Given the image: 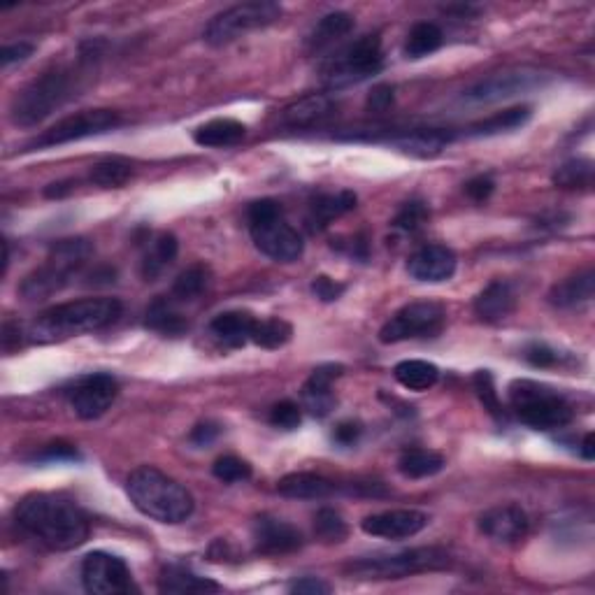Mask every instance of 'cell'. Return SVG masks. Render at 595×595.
Returning a JSON list of instances; mask_svg holds the SVG:
<instances>
[{"mask_svg": "<svg viewBox=\"0 0 595 595\" xmlns=\"http://www.w3.org/2000/svg\"><path fill=\"white\" fill-rule=\"evenodd\" d=\"M479 533L500 544H514L528 533V514L516 505H498L486 510L477 521Z\"/></svg>", "mask_w": 595, "mask_h": 595, "instance_id": "obj_19", "label": "cell"}, {"mask_svg": "<svg viewBox=\"0 0 595 595\" xmlns=\"http://www.w3.org/2000/svg\"><path fill=\"white\" fill-rule=\"evenodd\" d=\"M384 56L379 35H363L326 61L321 77L328 89H347L382 73Z\"/></svg>", "mask_w": 595, "mask_h": 595, "instance_id": "obj_9", "label": "cell"}, {"mask_svg": "<svg viewBox=\"0 0 595 595\" xmlns=\"http://www.w3.org/2000/svg\"><path fill=\"white\" fill-rule=\"evenodd\" d=\"M595 293V272L582 270L577 275H572L563 282L554 284V289L549 291V303L558 307V310H577V307L589 305Z\"/></svg>", "mask_w": 595, "mask_h": 595, "instance_id": "obj_23", "label": "cell"}, {"mask_svg": "<svg viewBox=\"0 0 595 595\" xmlns=\"http://www.w3.org/2000/svg\"><path fill=\"white\" fill-rule=\"evenodd\" d=\"M393 105V89L391 86H377V89H372L370 98H368V107L372 112H386L389 107Z\"/></svg>", "mask_w": 595, "mask_h": 595, "instance_id": "obj_54", "label": "cell"}, {"mask_svg": "<svg viewBox=\"0 0 595 595\" xmlns=\"http://www.w3.org/2000/svg\"><path fill=\"white\" fill-rule=\"evenodd\" d=\"M582 456L586 458V461H593V458H595V454H593V433H586V437H584Z\"/></svg>", "mask_w": 595, "mask_h": 595, "instance_id": "obj_56", "label": "cell"}, {"mask_svg": "<svg viewBox=\"0 0 595 595\" xmlns=\"http://www.w3.org/2000/svg\"><path fill=\"white\" fill-rule=\"evenodd\" d=\"M291 593H298V595H326L331 593V584H326L324 579L319 577H303L298 579V582H293L289 586Z\"/></svg>", "mask_w": 595, "mask_h": 595, "instance_id": "obj_51", "label": "cell"}, {"mask_svg": "<svg viewBox=\"0 0 595 595\" xmlns=\"http://www.w3.org/2000/svg\"><path fill=\"white\" fill-rule=\"evenodd\" d=\"M221 586L212 579L198 577L196 572L182 568V565H168L159 577L161 593H217Z\"/></svg>", "mask_w": 595, "mask_h": 595, "instance_id": "obj_30", "label": "cell"}, {"mask_svg": "<svg viewBox=\"0 0 595 595\" xmlns=\"http://www.w3.org/2000/svg\"><path fill=\"white\" fill-rule=\"evenodd\" d=\"M428 219H430V212L426 203H421V200H410V203H405L403 210L396 214L393 228H398V231L403 233H419L421 228L428 224Z\"/></svg>", "mask_w": 595, "mask_h": 595, "instance_id": "obj_44", "label": "cell"}, {"mask_svg": "<svg viewBox=\"0 0 595 595\" xmlns=\"http://www.w3.org/2000/svg\"><path fill=\"white\" fill-rule=\"evenodd\" d=\"M342 375V365L335 363H326L319 365L317 370L307 377V382L303 384V391H300V398H303V407L312 417L324 419L335 410V393H333V384L335 379Z\"/></svg>", "mask_w": 595, "mask_h": 595, "instance_id": "obj_20", "label": "cell"}, {"mask_svg": "<svg viewBox=\"0 0 595 595\" xmlns=\"http://www.w3.org/2000/svg\"><path fill=\"white\" fill-rule=\"evenodd\" d=\"M472 389H475L479 403L484 405V410L491 414V417L503 419V403H500V396L496 391V382H493V375L489 370H477L475 377H472Z\"/></svg>", "mask_w": 595, "mask_h": 595, "instance_id": "obj_42", "label": "cell"}, {"mask_svg": "<svg viewBox=\"0 0 595 595\" xmlns=\"http://www.w3.org/2000/svg\"><path fill=\"white\" fill-rule=\"evenodd\" d=\"M544 75L537 70H507V73H498L486 77V80L472 84L468 91L463 93L465 103H498V100L519 96V93L533 91L537 86H542Z\"/></svg>", "mask_w": 595, "mask_h": 595, "instance_id": "obj_15", "label": "cell"}, {"mask_svg": "<svg viewBox=\"0 0 595 595\" xmlns=\"http://www.w3.org/2000/svg\"><path fill=\"white\" fill-rule=\"evenodd\" d=\"M279 17H282V7L277 3H268V0H263V3H242L217 14L205 26L203 38L207 45L224 47L242 38V35L275 24Z\"/></svg>", "mask_w": 595, "mask_h": 595, "instance_id": "obj_10", "label": "cell"}, {"mask_svg": "<svg viewBox=\"0 0 595 595\" xmlns=\"http://www.w3.org/2000/svg\"><path fill=\"white\" fill-rule=\"evenodd\" d=\"M516 289L507 279H496L475 298V314L484 324H500L516 310Z\"/></svg>", "mask_w": 595, "mask_h": 595, "instance_id": "obj_21", "label": "cell"}, {"mask_svg": "<svg viewBox=\"0 0 595 595\" xmlns=\"http://www.w3.org/2000/svg\"><path fill=\"white\" fill-rule=\"evenodd\" d=\"M212 284V272L207 268L205 263H196L191 265V268H186L182 275L175 279V284H172V300H196L203 296V293L210 289Z\"/></svg>", "mask_w": 595, "mask_h": 595, "instance_id": "obj_37", "label": "cell"}, {"mask_svg": "<svg viewBox=\"0 0 595 595\" xmlns=\"http://www.w3.org/2000/svg\"><path fill=\"white\" fill-rule=\"evenodd\" d=\"M119 396V382L107 372H91L73 384L68 391L70 407L84 421H93L110 410Z\"/></svg>", "mask_w": 595, "mask_h": 595, "instance_id": "obj_14", "label": "cell"}, {"mask_svg": "<svg viewBox=\"0 0 595 595\" xmlns=\"http://www.w3.org/2000/svg\"><path fill=\"white\" fill-rule=\"evenodd\" d=\"M447 324V312L440 303L433 300H419L410 303L393 314L379 331V342L398 344L407 340H426L437 338Z\"/></svg>", "mask_w": 595, "mask_h": 595, "instance_id": "obj_11", "label": "cell"}, {"mask_svg": "<svg viewBox=\"0 0 595 595\" xmlns=\"http://www.w3.org/2000/svg\"><path fill=\"white\" fill-rule=\"evenodd\" d=\"M147 326L161 335L179 338L189 331V321L177 310L172 298H156L147 310Z\"/></svg>", "mask_w": 595, "mask_h": 595, "instance_id": "obj_32", "label": "cell"}, {"mask_svg": "<svg viewBox=\"0 0 595 595\" xmlns=\"http://www.w3.org/2000/svg\"><path fill=\"white\" fill-rule=\"evenodd\" d=\"M35 52V45L33 42H14V45H5L3 52H0V63H3V68L12 66V63H21L26 61L28 56Z\"/></svg>", "mask_w": 595, "mask_h": 595, "instance_id": "obj_49", "label": "cell"}, {"mask_svg": "<svg viewBox=\"0 0 595 595\" xmlns=\"http://www.w3.org/2000/svg\"><path fill=\"white\" fill-rule=\"evenodd\" d=\"M444 465H447L444 456L430 449H407L398 458L400 475L407 479L433 477L437 472L444 470Z\"/></svg>", "mask_w": 595, "mask_h": 595, "instance_id": "obj_34", "label": "cell"}, {"mask_svg": "<svg viewBox=\"0 0 595 595\" xmlns=\"http://www.w3.org/2000/svg\"><path fill=\"white\" fill-rule=\"evenodd\" d=\"M121 126V114L114 110H86L73 117H66L56 121L52 128L42 131L38 138H33L26 145V152H40V149L61 147L68 142H77L84 138H93V135H103L107 131Z\"/></svg>", "mask_w": 595, "mask_h": 595, "instance_id": "obj_12", "label": "cell"}, {"mask_svg": "<svg viewBox=\"0 0 595 595\" xmlns=\"http://www.w3.org/2000/svg\"><path fill=\"white\" fill-rule=\"evenodd\" d=\"M510 403L521 424L533 430L565 428L575 417L572 405L549 386L521 379L510 386Z\"/></svg>", "mask_w": 595, "mask_h": 595, "instance_id": "obj_8", "label": "cell"}, {"mask_svg": "<svg viewBox=\"0 0 595 595\" xmlns=\"http://www.w3.org/2000/svg\"><path fill=\"white\" fill-rule=\"evenodd\" d=\"M247 135V126L240 124L235 119H212L207 124L198 126L196 133H193V140L200 147H210V149H226V147H235L245 140Z\"/></svg>", "mask_w": 595, "mask_h": 595, "instance_id": "obj_28", "label": "cell"}, {"mask_svg": "<svg viewBox=\"0 0 595 595\" xmlns=\"http://www.w3.org/2000/svg\"><path fill=\"white\" fill-rule=\"evenodd\" d=\"M444 35L440 26L433 24V21H419V24L412 26V31L407 33L405 42V56L407 59H424V56L435 54L437 49L442 47Z\"/></svg>", "mask_w": 595, "mask_h": 595, "instance_id": "obj_36", "label": "cell"}, {"mask_svg": "<svg viewBox=\"0 0 595 595\" xmlns=\"http://www.w3.org/2000/svg\"><path fill=\"white\" fill-rule=\"evenodd\" d=\"M344 291H347V286L335 282V279L328 275H319L312 279V293L321 300V303H335V300L342 298Z\"/></svg>", "mask_w": 595, "mask_h": 595, "instance_id": "obj_47", "label": "cell"}, {"mask_svg": "<svg viewBox=\"0 0 595 595\" xmlns=\"http://www.w3.org/2000/svg\"><path fill=\"white\" fill-rule=\"evenodd\" d=\"M91 256V242L84 238H70L59 240L49 252L45 265H40L38 270H33L24 282H21L19 291L26 300H45L54 293H59L63 286L70 284V279L77 275V270L86 263V258Z\"/></svg>", "mask_w": 595, "mask_h": 595, "instance_id": "obj_7", "label": "cell"}, {"mask_svg": "<svg viewBox=\"0 0 595 595\" xmlns=\"http://www.w3.org/2000/svg\"><path fill=\"white\" fill-rule=\"evenodd\" d=\"M179 252V242L172 233H161L156 235L149 245L145 258H142V277L147 282H154L159 279L163 272H166L172 263H175Z\"/></svg>", "mask_w": 595, "mask_h": 595, "instance_id": "obj_31", "label": "cell"}, {"mask_svg": "<svg viewBox=\"0 0 595 595\" xmlns=\"http://www.w3.org/2000/svg\"><path fill=\"white\" fill-rule=\"evenodd\" d=\"M68 191H70V186H66L63 182H59V184H52V186H49V189L45 191V196H47V198H61V196H66Z\"/></svg>", "mask_w": 595, "mask_h": 595, "instance_id": "obj_55", "label": "cell"}, {"mask_svg": "<svg viewBox=\"0 0 595 595\" xmlns=\"http://www.w3.org/2000/svg\"><path fill=\"white\" fill-rule=\"evenodd\" d=\"M77 91V75L68 68H54L26 84L10 105V119L14 126L33 128L45 121L73 98Z\"/></svg>", "mask_w": 595, "mask_h": 595, "instance_id": "obj_4", "label": "cell"}, {"mask_svg": "<svg viewBox=\"0 0 595 595\" xmlns=\"http://www.w3.org/2000/svg\"><path fill=\"white\" fill-rule=\"evenodd\" d=\"M493 191H496V182L486 175H479L465 184V193H468V198L475 200V203H484V200H489Z\"/></svg>", "mask_w": 595, "mask_h": 595, "instance_id": "obj_50", "label": "cell"}, {"mask_svg": "<svg viewBox=\"0 0 595 595\" xmlns=\"http://www.w3.org/2000/svg\"><path fill=\"white\" fill-rule=\"evenodd\" d=\"M356 207V193L351 191H338V193H324L310 205L307 212V228L312 233L326 231L335 219H340L342 214L351 212Z\"/></svg>", "mask_w": 595, "mask_h": 595, "instance_id": "obj_24", "label": "cell"}, {"mask_svg": "<svg viewBox=\"0 0 595 595\" xmlns=\"http://www.w3.org/2000/svg\"><path fill=\"white\" fill-rule=\"evenodd\" d=\"M219 435H221L219 424H214V421H203V424H198L191 430L189 440H191V444H196V447H210V444L217 440Z\"/></svg>", "mask_w": 595, "mask_h": 595, "instance_id": "obj_52", "label": "cell"}, {"mask_svg": "<svg viewBox=\"0 0 595 595\" xmlns=\"http://www.w3.org/2000/svg\"><path fill=\"white\" fill-rule=\"evenodd\" d=\"M82 584L89 593L96 595H117L138 591L133 584L131 570L124 563V558L105 554V551H93L82 561Z\"/></svg>", "mask_w": 595, "mask_h": 595, "instance_id": "obj_13", "label": "cell"}, {"mask_svg": "<svg viewBox=\"0 0 595 595\" xmlns=\"http://www.w3.org/2000/svg\"><path fill=\"white\" fill-rule=\"evenodd\" d=\"M554 184L561 189H591L593 186V161L572 159L554 172Z\"/></svg>", "mask_w": 595, "mask_h": 595, "instance_id": "obj_40", "label": "cell"}, {"mask_svg": "<svg viewBox=\"0 0 595 595\" xmlns=\"http://www.w3.org/2000/svg\"><path fill=\"white\" fill-rule=\"evenodd\" d=\"M214 477L224 484H240L252 479V465L238 456H221L212 465Z\"/></svg>", "mask_w": 595, "mask_h": 595, "instance_id": "obj_43", "label": "cell"}, {"mask_svg": "<svg viewBox=\"0 0 595 595\" xmlns=\"http://www.w3.org/2000/svg\"><path fill=\"white\" fill-rule=\"evenodd\" d=\"M451 140H454V131H444V128H414V131L393 135L391 145L405 154L419 156V159H433Z\"/></svg>", "mask_w": 595, "mask_h": 595, "instance_id": "obj_22", "label": "cell"}, {"mask_svg": "<svg viewBox=\"0 0 595 595\" xmlns=\"http://www.w3.org/2000/svg\"><path fill=\"white\" fill-rule=\"evenodd\" d=\"M314 535L326 544H340L349 535L347 521L342 519L340 512L324 507V510H319L317 516H314Z\"/></svg>", "mask_w": 595, "mask_h": 595, "instance_id": "obj_41", "label": "cell"}, {"mask_svg": "<svg viewBox=\"0 0 595 595\" xmlns=\"http://www.w3.org/2000/svg\"><path fill=\"white\" fill-rule=\"evenodd\" d=\"M247 221L256 249L272 258V261L293 263L303 256V235L284 219L282 207H279L277 200H256V203L249 205Z\"/></svg>", "mask_w": 595, "mask_h": 595, "instance_id": "obj_5", "label": "cell"}, {"mask_svg": "<svg viewBox=\"0 0 595 595\" xmlns=\"http://www.w3.org/2000/svg\"><path fill=\"white\" fill-rule=\"evenodd\" d=\"M354 31V17L347 12H331L326 17L319 19V24L314 26V31L310 35V47L314 52H321V49L333 47L335 42H340L342 38Z\"/></svg>", "mask_w": 595, "mask_h": 595, "instance_id": "obj_33", "label": "cell"}, {"mask_svg": "<svg viewBox=\"0 0 595 595\" xmlns=\"http://www.w3.org/2000/svg\"><path fill=\"white\" fill-rule=\"evenodd\" d=\"M293 338L291 324H286L284 319H256L252 342L263 349H279Z\"/></svg>", "mask_w": 595, "mask_h": 595, "instance_id": "obj_39", "label": "cell"}, {"mask_svg": "<svg viewBox=\"0 0 595 595\" xmlns=\"http://www.w3.org/2000/svg\"><path fill=\"white\" fill-rule=\"evenodd\" d=\"M17 526L35 540L56 551L82 547L89 540V516L70 498L54 493H31L14 510Z\"/></svg>", "mask_w": 595, "mask_h": 595, "instance_id": "obj_1", "label": "cell"}, {"mask_svg": "<svg viewBox=\"0 0 595 595\" xmlns=\"http://www.w3.org/2000/svg\"><path fill=\"white\" fill-rule=\"evenodd\" d=\"M523 358H526L533 368H551V365H556L558 361H561L558 351L551 349L549 344H544V342L528 344L526 351H523Z\"/></svg>", "mask_w": 595, "mask_h": 595, "instance_id": "obj_46", "label": "cell"}, {"mask_svg": "<svg viewBox=\"0 0 595 595\" xmlns=\"http://www.w3.org/2000/svg\"><path fill=\"white\" fill-rule=\"evenodd\" d=\"M533 117V110L528 105H519V107H510V110L496 112L491 114L489 119L477 121L468 128L470 138H491V135H500V133H512L523 128Z\"/></svg>", "mask_w": 595, "mask_h": 595, "instance_id": "obj_29", "label": "cell"}, {"mask_svg": "<svg viewBox=\"0 0 595 595\" xmlns=\"http://www.w3.org/2000/svg\"><path fill=\"white\" fill-rule=\"evenodd\" d=\"M458 258L454 249L444 245H426L417 249L407 261V272L412 279L424 284H440L449 282L456 275Z\"/></svg>", "mask_w": 595, "mask_h": 595, "instance_id": "obj_18", "label": "cell"}, {"mask_svg": "<svg viewBox=\"0 0 595 595\" xmlns=\"http://www.w3.org/2000/svg\"><path fill=\"white\" fill-rule=\"evenodd\" d=\"M121 310L124 307L117 298H84L54 305L33 321L28 335L35 342H54L103 331L121 317Z\"/></svg>", "mask_w": 595, "mask_h": 595, "instance_id": "obj_2", "label": "cell"}, {"mask_svg": "<svg viewBox=\"0 0 595 595\" xmlns=\"http://www.w3.org/2000/svg\"><path fill=\"white\" fill-rule=\"evenodd\" d=\"M303 421V412L291 400H282L270 410V424L279 430H296Z\"/></svg>", "mask_w": 595, "mask_h": 595, "instance_id": "obj_45", "label": "cell"}, {"mask_svg": "<svg viewBox=\"0 0 595 595\" xmlns=\"http://www.w3.org/2000/svg\"><path fill=\"white\" fill-rule=\"evenodd\" d=\"M126 493L142 514L168 526L184 523L196 507L193 496L182 484L149 465H142L128 475Z\"/></svg>", "mask_w": 595, "mask_h": 595, "instance_id": "obj_3", "label": "cell"}, {"mask_svg": "<svg viewBox=\"0 0 595 595\" xmlns=\"http://www.w3.org/2000/svg\"><path fill=\"white\" fill-rule=\"evenodd\" d=\"M428 521V514L419 510H389L365 516L361 528L365 535L382 537V540H407V537L419 535Z\"/></svg>", "mask_w": 595, "mask_h": 595, "instance_id": "obj_17", "label": "cell"}, {"mask_svg": "<svg viewBox=\"0 0 595 595\" xmlns=\"http://www.w3.org/2000/svg\"><path fill=\"white\" fill-rule=\"evenodd\" d=\"M451 563L447 549L440 547H419L405 549L396 554H375L363 556L344 565V572L351 579H405L419 572L442 570Z\"/></svg>", "mask_w": 595, "mask_h": 595, "instance_id": "obj_6", "label": "cell"}, {"mask_svg": "<svg viewBox=\"0 0 595 595\" xmlns=\"http://www.w3.org/2000/svg\"><path fill=\"white\" fill-rule=\"evenodd\" d=\"M361 433V424H356V421H342V424L333 430V442L340 444V447H354Z\"/></svg>", "mask_w": 595, "mask_h": 595, "instance_id": "obj_53", "label": "cell"}, {"mask_svg": "<svg viewBox=\"0 0 595 595\" xmlns=\"http://www.w3.org/2000/svg\"><path fill=\"white\" fill-rule=\"evenodd\" d=\"M252 540L256 554L261 556H284L303 547V533L275 516H258L252 528Z\"/></svg>", "mask_w": 595, "mask_h": 595, "instance_id": "obj_16", "label": "cell"}, {"mask_svg": "<svg viewBox=\"0 0 595 595\" xmlns=\"http://www.w3.org/2000/svg\"><path fill=\"white\" fill-rule=\"evenodd\" d=\"M277 491L293 500H324L335 493V484L331 479L312 475V472H293L279 479Z\"/></svg>", "mask_w": 595, "mask_h": 595, "instance_id": "obj_27", "label": "cell"}, {"mask_svg": "<svg viewBox=\"0 0 595 595\" xmlns=\"http://www.w3.org/2000/svg\"><path fill=\"white\" fill-rule=\"evenodd\" d=\"M133 177V163L121 156H110V159L98 161L91 168V182L103 186V189H119L128 179Z\"/></svg>", "mask_w": 595, "mask_h": 595, "instance_id": "obj_38", "label": "cell"}, {"mask_svg": "<svg viewBox=\"0 0 595 595\" xmlns=\"http://www.w3.org/2000/svg\"><path fill=\"white\" fill-rule=\"evenodd\" d=\"M254 326H256V319L252 317V314L242 312V310H233V312H224V314H219V317H214L210 324V333L221 344H226V347L238 349V347H245L247 342H252Z\"/></svg>", "mask_w": 595, "mask_h": 595, "instance_id": "obj_25", "label": "cell"}, {"mask_svg": "<svg viewBox=\"0 0 595 595\" xmlns=\"http://www.w3.org/2000/svg\"><path fill=\"white\" fill-rule=\"evenodd\" d=\"M393 377L400 386L410 391H428L433 389L440 379V370L437 365L428 361H403L393 368Z\"/></svg>", "mask_w": 595, "mask_h": 595, "instance_id": "obj_35", "label": "cell"}, {"mask_svg": "<svg viewBox=\"0 0 595 595\" xmlns=\"http://www.w3.org/2000/svg\"><path fill=\"white\" fill-rule=\"evenodd\" d=\"M335 112V100L326 93H312V96H305L296 100V103L286 107L282 112V119L286 126L291 128H305L321 124V121L331 117Z\"/></svg>", "mask_w": 595, "mask_h": 595, "instance_id": "obj_26", "label": "cell"}, {"mask_svg": "<svg viewBox=\"0 0 595 595\" xmlns=\"http://www.w3.org/2000/svg\"><path fill=\"white\" fill-rule=\"evenodd\" d=\"M35 461H49V463H61V461H80V454H77L75 447H70V444H63V442H56V444H49V447L42 451L40 456H35Z\"/></svg>", "mask_w": 595, "mask_h": 595, "instance_id": "obj_48", "label": "cell"}]
</instances>
